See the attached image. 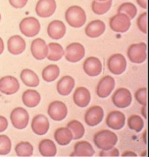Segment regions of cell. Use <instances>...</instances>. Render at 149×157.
<instances>
[{"label": "cell", "instance_id": "35", "mask_svg": "<svg viewBox=\"0 0 149 157\" xmlns=\"http://www.w3.org/2000/svg\"><path fill=\"white\" fill-rule=\"evenodd\" d=\"M128 124L130 129L139 132L143 128L144 121L139 115H132L128 118Z\"/></svg>", "mask_w": 149, "mask_h": 157}, {"label": "cell", "instance_id": "3", "mask_svg": "<svg viewBox=\"0 0 149 157\" xmlns=\"http://www.w3.org/2000/svg\"><path fill=\"white\" fill-rule=\"evenodd\" d=\"M147 44L145 43L133 44L128 48V57L133 63H143L147 59Z\"/></svg>", "mask_w": 149, "mask_h": 157}, {"label": "cell", "instance_id": "1", "mask_svg": "<svg viewBox=\"0 0 149 157\" xmlns=\"http://www.w3.org/2000/svg\"><path fill=\"white\" fill-rule=\"evenodd\" d=\"M94 142L99 149L109 150L113 148L118 142L116 134L108 130H103L97 132L94 136Z\"/></svg>", "mask_w": 149, "mask_h": 157}, {"label": "cell", "instance_id": "8", "mask_svg": "<svg viewBox=\"0 0 149 157\" xmlns=\"http://www.w3.org/2000/svg\"><path fill=\"white\" fill-rule=\"evenodd\" d=\"M84 47L79 43L74 42L66 47L65 57L67 61L75 63L81 61L85 56Z\"/></svg>", "mask_w": 149, "mask_h": 157}, {"label": "cell", "instance_id": "12", "mask_svg": "<svg viewBox=\"0 0 149 157\" xmlns=\"http://www.w3.org/2000/svg\"><path fill=\"white\" fill-rule=\"evenodd\" d=\"M20 84L14 77L6 76L0 79V91L4 94L11 95L18 91Z\"/></svg>", "mask_w": 149, "mask_h": 157}, {"label": "cell", "instance_id": "37", "mask_svg": "<svg viewBox=\"0 0 149 157\" xmlns=\"http://www.w3.org/2000/svg\"><path fill=\"white\" fill-rule=\"evenodd\" d=\"M135 97L140 105L146 106L147 105V89L146 88H140L136 91Z\"/></svg>", "mask_w": 149, "mask_h": 157}, {"label": "cell", "instance_id": "5", "mask_svg": "<svg viewBox=\"0 0 149 157\" xmlns=\"http://www.w3.org/2000/svg\"><path fill=\"white\" fill-rule=\"evenodd\" d=\"M131 25L130 18L123 13H118L109 20V26L111 29L115 32H127Z\"/></svg>", "mask_w": 149, "mask_h": 157}, {"label": "cell", "instance_id": "32", "mask_svg": "<svg viewBox=\"0 0 149 157\" xmlns=\"http://www.w3.org/2000/svg\"><path fill=\"white\" fill-rule=\"evenodd\" d=\"M112 0H107L100 2L94 0L91 5V8L94 13L98 15H103L109 11L112 5Z\"/></svg>", "mask_w": 149, "mask_h": 157}, {"label": "cell", "instance_id": "7", "mask_svg": "<svg viewBox=\"0 0 149 157\" xmlns=\"http://www.w3.org/2000/svg\"><path fill=\"white\" fill-rule=\"evenodd\" d=\"M107 66L109 71L115 75L123 73L127 66L124 56L121 54H115L110 56L107 61Z\"/></svg>", "mask_w": 149, "mask_h": 157}, {"label": "cell", "instance_id": "38", "mask_svg": "<svg viewBox=\"0 0 149 157\" xmlns=\"http://www.w3.org/2000/svg\"><path fill=\"white\" fill-rule=\"evenodd\" d=\"M137 25L139 29L144 34H147V12L141 13L137 19Z\"/></svg>", "mask_w": 149, "mask_h": 157}, {"label": "cell", "instance_id": "25", "mask_svg": "<svg viewBox=\"0 0 149 157\" xmlns=\"http://www.w3.org/2000/svg\"><path fill=\"white\" fill-rule=\"evenodd\" d=\"M23 102L29 108H34L40 103L41 96L38 91L29 89L25 91L22 96Z\"/></svg>", "mask_w": 149, "mask_h": 157}, {"label": "cell", "instance_id": "22", "mask_svg": "<svg viewBox=\"0 0 149 157\" xmlns=\"http://www.w3.org/2000/svg\"><path fill=\"white\" fill-rule=\"evenodd\" d=\"M73 100L77 106L81 108H84L88 105L90 101V93L87 88L79 87L74 92Z\"/></svg>", "mask_w": 149, "mask_h": 157}, {"label": "cell", "instance_id": "20", "mask_svg": "<svg viewBox=\"0 0 149 157\" xmlns=\"http://www.w3.org/2000/svg\"><path fill=\"white\" fill-rule=\"evenodd\" d=\"M106 29L104 22L100 20H95L87 25L85 28V34L91 38H96L103 35Z\"/></svg>", "mask_w": 149, "mask_h": 157}, {"label": "cell", "instance_id": "40", "mask_svg": "<svg viewBox=\"0 0 149 157\" xmlns=\"http://www.w3.org/2000/svg\"><path fill=\"white\" fill-rule=\"evenodd\" d=\"M10 5L15 8H22L26 5L28 0H9Z\"/></svg>", "mask_w": 149, "mask_h": 157}, {"label": "cell", "instance_id": "4", "mask_svg": "<svg viewBox=\"0 0 149 157\" xmlns=\"http://www.w3.org/2000/svg\"><path fill=\"white\" fill-rule=\"evenodd\" d=\"M19 29L22 33L26 37H34L39 33L40 24L37 19L30 17L22 21L20 23Z\"/></svg>", "mask_w": 149, "mask_h": 157}, {"label": "cell", "instance_id": "10", "mask_svg": "<svg viewBox=\"0 0 149 157\" xmlns=\"http://www.w3.org/2000/svg\"><path fill=\"white\" fill-rule=\"evenodd\" d=\"M48 114L53 120L60 121L67 115V109L64 103L59 101L52 102L49 105Z\"/></svg>", "mask_w": 149, "mask_h": 157}, {"label": "cell", "instance_id": "36", "mask_svg": "<svg viewBox=\"0 0 149 157\" xmlns=\"http://www.w3.org/2000/svg\"><path fill=\"white\" fill-rule=\"evenodd\" d=\"M11 143L6 135H0V155H6L11 151Z\"/></svg>", "mask_w": 149, "mask_h": 157}, {"label": "cell", "instance_id": "46", "mask_svg": "<svg viewBox=\"0 0 149 157\" xmlns=\"http://www.w3.org/2000/svg\"><path fill=\"white\" fill-rule=\"evenodd\" d=\"M97 1H100V2H104V1H106L107 0H97Z\"/></svg>", "mask_w": 149, "mask_h": 157}, {"label": "cell", "instance_id": "39", "mask_svg": "<svg viewBox=\"0 0 149 157\" xmlns=\"http://www.w3.org/2000/svg\"><path fill=\"white\" fill-rule=\"evenodd\" d=\"M99 156L101 157H118L119 156V152L116 147H113L109 150L102 151L100 152Z\"/></svg>", "mask_w": 149, "mask_h": 157}, {"label": "cell", "instance_id": "24", "mask_svg": "<svg viewBox=\"0 0 149 157\" xmlns=\"http://www.w3.org/2000/svg\"><path fill=\"white\" fill-rule=\"evenodd\" d=\"M74 79L70 76L62 77L57 82V91L60 95L66 96L71 92L74 87Z\"/></svg>", "mask_w": 149, "mask_h": 157}, {"label": "cell", "instance_id": "16", "mask_svg": "<svg viewBox=\"0 0 149 157\" xmlns=\"http://www.w3.org/2000/svg\"><path fill=\"white\" fill-rule=\"evenodd\" d=\"M126 117L123 113L118 111H111L107 115L106 123L108 127L112 129H121L125 124Z\"/></svg>", "mask_w": 149, "mask_h": 157}, {"label": "cell", "instance_id": "31", "mask_svg": "<svg viewBox=\"0 0 149 157\" xmlns=\"http://www.w3.org/2000/svg\"><path fill=\"white\" fill-rule=\"evenodd\" d=\"M67 127L71 131L74 140L81 139L84 136L85 129L80 121L76 120L71 121L67 124Z\"/></svg>", "mask_w": 149, "mask_h": 157}, {"label": "cell", "instance_id": "41", "mask_svg": "<svg viewBox=\"0 0 149 157\" xmlns=\"http://www.w3.org/2000/svg\"><path fill=\"white\" fill-rule=\"evenodd\" d=\"M8 126V122L7 119L2 116H0V132H4Z\"/></svg>", "mask_w": 149, "mask_h": 157}, {"label": "cell", "instance_id": "2", "mask_svg": "<svg viewBox=\"0 0 149 157\" xmlns=\"http://www.w3.org/2000/svg\"><path fill=\"white\" fill-rule=\"evenodd\" d=\"M65 17L69 25L75 28L84 25L87 19L85 11L81 7L77 6H72L68 8Z\"/></svg>", "mask_w": 149, "mask_h": 157}, {"label": "cell", "instance_id": "30", "mask_svg": "<svg viewBox=\"0 0 149 157\" xmlns=\"http://www.w3.org/2000/svg\"><path fill=\"white\" fill-rule=\"evenodd\" d=\"M60 73L59 67L56 64H50L44 68L42 71V77L47 82L55 81Z\"/></svg>", "mask_w": 149, "mask_h": 157}, {"label": "cell", "instance_id": "21", "mask_svg": "<svg viewBox=\"0 0 149 157\" xmlns=\"http://www.w3.org/2000/svg\"><path fill=\"white\" fill-rule=\"evenodd\" d=\"M26 44L22 37L19 35L10 37L8 41V50L14 55H19L25 51Z\"/></svg>", "mask_w": 149, "mask_h": 157}, {"label": "cell", "instance_id": "44", "mask_svg": "<svg viewBox=\"0 0 149 157\" xmlns=\"http://www.w3.org/2000/svg\"><path fill=\"white\" fill-rule=\"evenodd\" d=\"M4 50V42L2 38L0 37V55H1L3 52Z\"/></svg>", "mask_w": 149, "mask_h": 157}, {"label": "cell", "instance_id": "15", "mask_svg": "<svg viewBox=\"0 0 149 157\" xmlns=\"http://www.w3.org/2000/svg\"><path fill=\"white\" fill-rule=\"evenodd\" d=\"M83 69L89 76H97L102 72L103 65L99 59L91 56L84 61Z\"/></svg>", "mask_w": 149, "mask_h": 157}, {"label": "cell", "instance_id": "9", "mask_svg": "<svg viewBox=\"0 0 149 157\" xmlns=\"http://www.w3.org/2000/svg\"><path fill=\"white\" fill-rule=\"evenodd\" d=\"M132 101L131 92L125 88L117 89L112 96V101L118 108L124 109L130 105Z\"/></svg>", "mask_w": 149, "mask_h": 157}, {"label": "cell", "instance_id": "43", "mask_svg": "<svg viewBox=\"0 0 149 157\" xmlns=\"http://www.w3.org/2000/svg\"><path fill=\"white\" fill-rule=\"evenodd\" d=\"M122 156H137L135 153L131 151H127L123 153Z\"/></svg>", "mask_w": 149, "mask_h": 157}, {"label": "cell", "instance_id": "14", "mask_svg": "<svg viewBox=\"0 0 149 157\" xmlns=\"http://www.w3.org/2000/svg\"><path fill=\"white\" fill-rule=\"evenodd\" d=\"M56 8L55 0H39L36 4L35 11L40 17H48L54 14Z\"/></svg>", "mask_w": 149, "mask_h": 157}, {"label": "cell", "instance_id": "17", "mask_svg": "<svg viewBox=\"0 0 149 157\" xmlns=\"http://www.w3.org/2000/svg\"><path fill=\"white\" fill-rule=\"evenodd\" d=\"M33 132L38 136L45 135L50 128L48 119L43 115H38L33 118L31 123Z\"/></svg>", "mask_w": 149, "mask_h": 157}, {"label": "cell", "instance_id": "6", "mask_svg": "<svg viewBox=\"0 0 149 157\" xmlns=\"http://www.w3.org/2000/svg\"><path fill=\"white\" fill-rule=\"evenodd\" d=\"M12 125L18 129L26 128L29 123V117L28 112L22 107H18L12 110L10 115Z\"/></svg>", "mask_w": 149, "mask_h": 157}, {"label": "cell", "instance_id": "29", "mask_svg": "<svg viewBox=\"0 0 149 157\" xmlns=\"http://www.w3.org/2000/svg\"><path fill=\"white\" fill-rule=\"evenodd\" d=\"M48 52L47 58L50 61H57L60 60L64 55L63 48L57 43L52 42L49 44Z\"/></svg>", "mask_w": 149, "mask_h": 157}, {"label": "cell", "instance_id": "11", "mask_svg": "<svg viewBox=\"0 0 149 157\" xmlns=\"http://www.w3.org/2000/svg\"><path fill=\"white\" fill-rule=\"evenodd\" d=\"M115 86L114 79L110 75H106L101 79L96 88L98 96L101 98H105L109 96Z\"/></svg>", "mask_w": 149, "mask_h": 157}, {"label": "cell", "instance_id": "47", "mask_svg": "<svg viewBox=\"0 0 149 157\" xmlns=\"http://www.w3.org/2000/svg\"><path fill=\"white\" fill-rule=\"evenodd\" d=\"M1 14H0V21H1Z\"/></svg>", "mask_w": 149, "mask_h": 157}, {"label": "cell", "instance_id": "18", "mask_svg": "<svg viewBox=\"0 0 149 157\" xmlns=\"http://www.w3.org/2000/svg\"><path fill=\"white\" fill-rule=\"evenodd\" d=\"M31 51L32 55L35 59L41 60L46 57L48 52V48L44 40L38 38L32 42Z\"/></svg>", "mask_w": 149, "mask_h": 157}, {"label": "cell", "instance_id": "27", "mask_svg": "<svg viewBox=\"0 0 149 157\" xmlns=\"http://www.w3.org/2000/svg\"><path fill=\"white\" fill-rule=\"evenodd\" d=\"M38 149L41 155L44 157L55 156L57 152L55 143L49 139L42 140L38 145Z\"/></svg>", "mask_w": 149, "mask_h": 157}, {"label": "cell", "instance_id": "19", "mask_svg": "<svg viewBox=\"0 0 149 157\" xmlns=\"http://www.w3.org/2000/svg\"><path fill=\"white\" fill-rule=\"evenodd\" d=\"M66 32V27L61 21L54 20L49 24L47 28L49 36L54 40L62 38Z\"/></svg>", "mask_w": 149, "mask_h": 157}, {"label": "cell", "instance_id": "23", "mask_svg": "<svg viewBox=\"0 0 149 157\" xmlns=\"http://www.w3.org/2000/svg\"><path fill=\"white\" fill-rule=\"evenodd\" d=\"M95 151L90 143L87 141L77 142L74 147V151L72 155L74 156L91 157Z\"/></svg>", "mask_w": 149, "mask_h": 157}, {"label": "cell", "instance_id": "33", "mask_svg": "<svg viewBox=\"0 0 149 157\" xmlns=\"http://www.w3.org/2000/svg\"><path fill=\"white\" fill-rule=\"evenodd\" d=\"M15 151L18 156L30 157L33 155V147L30 142L22 141L15 146Z\"/></svg>", "mask_w": 149, "mask_h": 157}, {"label": "cell", "instance_id": "28", "mask_svg": "<svg viewBox=\"0 0 149 157\" xmlns=\"http://www.w3.org/2000/svg\"><path fill=\"white\" fill-rule=\"evenodd\" d=\"M20 78L24 84L28 87L35 88L39 85V78L31 70H23L21 73Z\"/></svg>", "mask_w": 149, "mask_h": 157}, {"label": "cell", "instance_id": "45", "mask_svg": "<svg viewBox=\"0 0 149 157\" xmlns=\"http://www.w3.org/2000/svg\"><path fill=\"white\" fill-rule=\"evenodd\" d=\"M147 109L146 108V106H144L143 107L141 110V114L142 115H143L145 119H147Z\"/></svg>", "mask_w": 149, "mask_h": 157}, {"label": "cell", "instance_id": "26", "mask_svg": "<svg viewBox=\"0 0 149 157\" xmlns=\"http://www.w3.org/2000/svg\"><path fill=\"white\" fill-rule=\"evenodd\" d=\"M54 139L60 145H66L72 140V133L68 128H59L54 133Z\"/></svg>", "mask_w": 149, "mask_h": 157}, {"label": "cell", "instance_id": "34", "mask_svg": "<svg viewBox=\"0 0 149 157\" xmlns=\"http://www.w3.org/2000/svg\"><path fill=\"white\" fill-rule=\"evenodd\" d=\"M136 6L130 2H125L120 6L118 9V13H123L130 18L133 19L137 14Z\"/></svg>", "mask_w": 149, "mask_h": 157}, {"label": "cell", "instance_id": "42", "mask_svg": "<svg viewBox=\"0 0 149 157\" xmlns=\"http://www.w3.org/2000/svg\"><path fill=\"white\" fill-rule=\"evenodd\" d=\"M137 4L143 9H147V0H136Z\"/></svg>", "mask_w": 149, "mask_h": 157}, {"label": "cell", "instance_id": "13", "mask_svg": "<svg viewBox=\"0 0 149 157\" xmlns=\"http://www.w3.org/2000/svg\"><path fill=\"white\" fill-rule=\"evenodd\" d=\"M104 111L99 106H94L90 108L86 112L84 120L87 125L91 127L97 125L103 120Z\"/></svg>", "mask_w": 149, "mask_h": 157}]
</instances>
